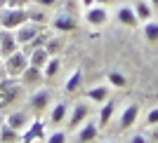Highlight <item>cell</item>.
<instances>
[{"mask_svg": "<svg viewBox=\"0 0 158 143\" xmlns=\"http://www.w3.org/2000/svg\"><path fill=\"white\" fill-rule=\"evenodd\" d=\"M66 115H69V106L64 103V101H59V103H54L52 108H50V115H47V120H50V124H61L66 120Z\"/></svg>", "mask_w": 158, "mask_h": 143, "instance_id": "13", "label": "cell"}, {"mask_svg": "<svg viewBox=\"0 0 158 143\" xmlns=\"http://www.w3.org/2000/svg\"><path fill=\"white\" fill-rule=\"evenodd\" d=\"M144 38L146 40H153V42H156L158 40V24L156 21H144Z\"/></svg>", "mask_w": 158, "mask_h": 143, "instance_id": "25", "label": "cell"}, {"mask_svg": "<svg viewBox=\"0 0 158 143\" xmlns=\"http://www.w3.org/2000/svg\"><path fill=\"white\" fill-rule=\"evenodd\" d=\"M17 49H19V42H17L14 31L0 28V56L5 59V56H10V54H14Z\"/></svg>", "mask_w": 158, "mask_h": 143, "instance_id": "8", "label": "cell"}, {"mask_svg": "<svg viewBox=\"0 0 158 143\" xmlns=\"http://www.w3.org/2000/svg\"><path fill=\"white\" fill-rule=\"evenodd\" d=\"M97 2H99V5H106V2H109V0H97Z\"/></svg>", "mask_w": 158, "mask_h": 143, "instance_id": "34", "label": "cell"}, {"mask_svg": "<svg viewBox=\"0 0 158 143\" xmlns=\"http://www.w3.org/2000/svg\"><path fill=\"white\" fill-rule=\"evenodd\" d=\"M52 26L61 33H71V31H76V19H73L71 12H59L52 19Z\"/></svg>", "mask_w": 158, "mask_h": 143, "instance_id": "12", "label": "cell"}, {"mask_svg": "<svg viewBox=\"0 0 158 143\" xmlns=\"http://www.w3.org/2000/svg\"><path fill=\"white\" fill-rule=\"evenodd\" d=\"M151 5H153V7H158V0H151Z\"/></svg>", "mask_w": 158, "mask_h": 143, "instance_id": "35", "label": "cell"}, {"mask_svg": "<svg viewBox=\"0 0 158 143\" xmlns=\"http://www.w3.org/2000/svg\"><path fill=\"white\" fill-rule=\"evenodd\" d=\"M80 82H83V73L76 68V71L69 75V80H66V85H64V89H66V94H73V91H78V87H80Z\"/></svg>", "mask_w": 158, "mask_h": 143, "instance_id": "22", "label": "cell"}, {"mask_svg": "<svg viewBox=\"0 0 158 143\" xmlns=\"http://www.w3.org/2000/svg\"><path fill=\"white\" fill-rule=\"evenodd\" d=\"M132 10H135V14H137V19H139V21H149V19H153V5L149 2V0H137Z\"/></svg>", "mask_w": 158, "mask_h": 143, "instance_id": "14", "label": "cell"}, {"mask_svg": "<svg viewBox=\"0 0 158 143\" xmlns=\"http://www.w3.org/2000/svg\"><path fill=\"white\" fill-rule=\"evenodd\" d=\"M76 131H78V134H76V141H83V143H85V141H94V138H97V134H99V124L92 122V120L87 117V120L80 124Z\"/></svg>", "mask_w": 158, "mask_h": 143, "instance_id": "10", "label": "cell"}, {"mask_svg": "<svg viewBox=\"0 0 158 143\" xmlns=\"http://www.w3.org/2000/svg\"><path fill=\"white\" fill-rule=\"evenodd\" d=\"M52 101V91L50 89H31V96H28V106H31L35 113H43Z\"/></svg>", "mask_w": 158, "mask_h": 143, "instance_id": "7", "label": "cell"}, {"mask_svg": "<svg viewBox=\"0 0 158 143\" xmlns=\"http://www.w3.org/2000/svg\"><path fill=\"white\" fill-rule=\"evenodd\" d=\"M28 19L35 21V24H47V14H45V7H38L35 5V10H28Z\"/></svg>", "mask_w": 158, "mask_h": 143, "instance_id": "24", "label": "cell"}, {"mask_svg": "<svg viewBox=\"0 0 158 143\" xmlns=\"http://www.w3.org/2000/svg\"><path fill=\"white\" fill-rule=\"evenodd\" d=\"M113 113H116V103H113V101H109V99H106L104 103H102V110H99V129H104L106 124L111 122V117H113Z\"/></svg>", "mask_w": 158, "mask_h": 143, "instance_id": "17", "label": "cell"}, {"mask_svg": "<svg viewBox=\"0 0 158 143\" xmlns=\"http://www.w3.org/2000/svg\"><path fill=\"white\" fill-rule=\"evenodd\" d=\"M116 19H118L123 26H130V28L139 24V19H137V14H135L132 7H120L118 12H116Z\"/></svg>", "mask_w": 158, "mask_h": 143, "instance_id": "16", "label": "cell"}, {"mask_svg": "<svg viewBox=\"0 0 158 143\" xmlns=\"http://www.w3.org/2000/svg\"><path fill=\"white\" fill-rule=\"evenodd\" d=\"M0 64H2V56H0Z\"/></svg>", "mask_w": 158, "mask_h": 143, "instance_id": "37", "label": "cell"}, {"mask_svg": "<svg viewBox=\"0 0 158 143\" xmlns=\"http://www.w3.org/2000/svg\"><path fill=\"white\" fill-rule=\"evenodd\" d=\"M0 141H2V143H17V141H21V131L12 129L10 124L2 122V129H0Z\"/></svg>", "mask_w": 158, "mask_h": 143, "instance_id": "20", "label": "cell"}, {"mask_svg": "<svg viewBox=\"0 0 158 143\" xmlns=\"http://www.w3.org/2000/svg\"><path fill=\"white\" fill-rule=\"evenodd\" d=\"M24 21H28V10L26 7H2L0 10V28L14 31L21 26Z\"/></svg>", "mask_w": 158, "mask_h": 143, "instance_id": "1", "label": "cell"}, {"mask_svg": "<svg viewBox=\"0 0 158 143\" xmlns=\"http://www.w3.org/2000/svg\"><path fill=\"white\" fill-rule=\"evenodd\" d=\"M43 47L47 49V54H50V56H59V52H61V40H59V38H47Z\"/></svg>", "mask_w": 158, "mask_h": 143, "instance_id": "23", "label": "cell"}, {"mask_svg": "<svg viewBox=\"0 0 158 143\" xmlns=\"http://www.w3.org/2000/svg\"><path fill=\"white\" fill-rule=\"evenodd\" d=\"M40 31H43V26H40V24H35V21H31V19L24 21L21 26H17V28H14V35H17V42H19V47L28 45V42H31V40L35 38Z\"/></svg>", "mask_w": 158, "mask_h": 143, "instance_id": "4", "label": "cell"}, {"mask_svg": "<svg viewBox=\"0 0 158 143\" xmlns=\"http://www.w3.org/2000/svg\"><path fill=\"white\" fill-rule=\"evenodd\" d=\"M59 66H61L59 56H50V59H47V64L43 66V75H45V80L54 78V75L59 73Z\"/></svg>", "mask_w": 158, "mask_h": 143, "instance_id": "21", "label": "cell"}, {"mask_svg": "<svg viewBox=\"0 0 158 143\" xmlns=\"http://www.w3.org/2000/svg\"><path fill=\"white\" fill-rule=\"evenodd\" d=\"M43 80H45L43 68H35V66H31V64H28L26 68H24V73L19 75V82L24 85V89H38V87L43 85Z\"/></svg>", "mask_w": 158, "mask_h": 143, "instance_id": "5", "label": "cell"}, {"mask_svg": "<svg viewBox=\"0 0 158 143\" xmlns=\"http://www.w3.org/2000/svg\"><path fill=\"white\" fill-rule=\"evenodd\" d=\"M109 82H111L113 87H125L127 85V78L120 71H111V73H109Z\"/></svg>", "mask_w": 158, "mask_h": 143, "instance_id": "26", "label": "cell"}, {"mask_svg": "<svg viewBox=\"0 0 158 143\" xmlns=\"http://www.w3.org/2000/svg\"><path fill=\"white\" fill-rule=\"evenodd\" d=\"M31 5V0H7L5 7H28Z\"/></svg>", "mask_w": 158, "mask_h": 143, "instance_id": "30", "label": "cell"}, {"mask_svg": "<svg viewBox=\"0 0 158 143\" xmlns=\"http://www.w3.org/2000/svg\"><path fill=\"white\" fill-rule=\"evenodd\" d=\"M31 5H38V7H45V10H50V7L57 5V0H31Z\"/></svg>", "mask_w": 158, "mask_h": 143, "instance_id": "29", "label": "cell"}, {"mask_svg": "<svg viewBox=\"0 0 158 143\" xmlns=\"http://www.w3.org/2000/svg\"><path fill=\"white\" fill-rule=\"evenodd\" d=\"M45 141L47 143H64V141H69V136H66V131L57 129V131H52V134H47Z\"/></svg>", "mask_w": 158, "mask_h": 143, "instance_id": "27", "label": "cell"}, {"mask_svg": "<svg viewBox=\"0 0 158 143\" xmlns=\"http://www.w3.org/2000/svg\"><path fill=\"white\" fill-rule=\"evenodd\" d=\"M94 2H97V0H80V5H83V7H90V5H94Z\"/></svg>", "mask_w": 158, "mask_h": 143, "instance_id": "33", "label": "cell"}, {"mask_svg": "<svg viewBox=\"0 0 158 143\" xmlns=\"http://www.w3.org/2000/svg\"><path fill=\"white\" fill-rule=\"evenodd\" d=\"M87 99L92 101V103H104L106 99H109V87L106 85H97L92 89L87 91Z\"/></svg>", "mask_w": 158, "mask_h": 143, "instance_id": "19", "label": "cell"}, {"mask_svg": "<svg viewBox=\"0 0 158 143\" xmlns=\"http://www.w3.org/2000/svg\"><path fill=\"white\" fill-rule=\"evenodd\" d=\"M146 136H149V141H158V124H153L151 131H146Z\"/></svg>", "mask_w": 158, "mask_h": 143, "instance_id": "31", "label": "cell"}, {"mask_svg": "<svg viewBox=\"0 0 158 143\" xmlns=\"http://www.w3.org/2000/svg\"><path fill=\"white\" fill-rule=\"evenodd\" d=\"M2 66L7 68V75H10V78H19L21 73H24V68L28 66V54L19 47L14 54L2 59Z\"/></svg>", "mask_w": 158, "mask_h": 143, "instance_id": "2", "label": "cell"}, {"mask_svg": "<svg viewBox=\"0 0 158 143\" xmlns=\"http://www.w3.org/2000/svg\"><path fill=\"white\" fill-rule=\"evenodd\" d=\"M137 117H139V106L137 103H127L125 108H123V113H120V120H118L120 129H123V131L130 129L132 124L137 122Z\"/></svg>", "mask_w": 158, "mask_h": 143, "instance_id": "11", "label": "cell"}, {"mask_svg": "<svg viewBox=\"0 0 158 143\" xmlns=\"http://www.w3.org/2000/svg\"><path fill=\"white\" fill-rule=\"evenodd\" d=\"M90 113H92V108H90V99L76 103V106H73V110L66 115V124H69V129H78L80 124L90 117Z\"/></svg>", "mask_w": 158, "mask_h": 143, "instance_id": "3", "label": "cell"}, {"mask_svg": "<svg viewBox=\"0 0 158 143\" xmlns=\"http://www.w3.org/2000/svg\"><path fill=\"white\" fill-rule=\"evenodd\" d=\"M47 59H50V54H47L45 47H35V49L28 52V64L35 66V68H43V66L47 64Z\"/></svg>", "mask_w": 158, "mask_h": 143, "instance_id": "18", "label": "cell"}, {"mask_svg": "<svg viewBox=\"0 0 158 143\" xmlns=\"http://www.w3.org/2000/svg\"><path fill=\"white\" fill-rule=\"evenodd\" d=\"M85 19L90 26H104L106 19H109V12H106L104 5H99V2H94V5L85 7Z\"/></svg>", "mask_w": 158, "mask_h": 143, "instance_id": "9", "label": "cell"}, {"mask_svg": "<svg viewBox=\"0 0 158 143\" xmlns=\"http://www.w3.org/2000/svg\"><path fill=\"white\" fill-rule=\"evenodd\" d=\"M0 129H2V120H0Z\"/></svg>", "mask_w": 158, "mask_h": 143, "instance_id": "36", "label": "cell"}, {"mask_svg": "<svg viewBox=\"0 0 158 143\" xmlns=\"http://www.w3.org/2000/svg\"><path fill=\"white\" fill-rule=\"evenodd\" d=\"M21 141L33 143V141H45V122L43 120H33L26 124V129L21 131Z\"/></svg>", "mask_w": 158, "mask_h": 143, "instance_id": "6", "label": "cell"}, {"mask_svg": "<svg viewBox=\"0 0 158 143\" xmlns=\"http://www.w3.org/2000/svg\"><path fill=\"white\" fill-rule=\"evenodd\" d=\"M28 122H31V120H28V113H24V110L12 113V115L5 120V124H10V127H12V129H17V131H24Z\"/></svg>", "mask_w": 158, "mask_h": 143, "instance_id": "15", "label": "cell"}, {"mask_svg": "<svg viewBox=\"0 0 158 143\" xmlns=\"http://www.w3.org/2000/svg\"><path fill=\"white\" fill-rule=\"evenodd\" d=\"M130 141L132 143H144V141H149V136H139L137 134V136H130Z\"/></svg>", "mask_w": 158, "mask_h": 143, "instance_id": "32", "label": "cell"}, {"mask_svg": "<svg viewBox=\"0 0 158 143\" xmlns=\"http://www.w3.org/2000/svg\"><path fill=\"white\" fill-rule=\"evenodd\" d=\"M153 124H158V108H151L146 117V127H153Z\"/></svg>", "mask_w": 158, "mask_h": 143, "instance_id": "28", "label": "cell"}]
</instances>
